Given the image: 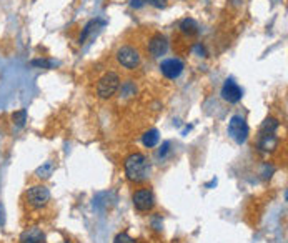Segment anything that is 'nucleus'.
Returning a JSON list of instances; mask_svg holds the SVG:
<instances>
[{
    "label": "nucleus",
    "instance_id": "1",
    "mask_svg": "<svg viewBox=\"0 0 288 243\" xmlns=\"http://www.w3.org/2000/svg\"><path fill=\"white\" fill-rule=\"evenodd\" d=\"M125 175L130 182H143L148 175V162L143 153H132L125 160Z\"/></svg>",
    "mask_w": 288,
    "mask_h": 243
},
{
    "label": "nucleus",
    "instance_id": "2",
    "mask_svg": "<svg viewBox=\"0 0 288 243\" xmlns=\"http://www.w3.org/2000/svg\"><path fill=\"white\" fill-rule=\"evenodd\" d=\"M228 135L234 138L238 145L247 142V138L250 135V128H248V125H247V122H245L243 117H240V115L232 117L230 123H228Z\"/></svg>",
    "mask_w": 288,
    "mask_h": 243
},
{
    "label": "nucleus",
    "instance_id": "3",
    "mask_svg": "<svg viewBox=\"0 0 288 243\" xmlns=\"http://www.w3.org/2000/svg\"><path fill=\"white\" fill-rule=\"evenodd\" d=\"M118 87H120V78H118V75L113 72H108L99 80L97 94H99L100 98H110L112 95H115Z\"/></svg>",
    "mask_w": 288,
    "mask_h": 243
},
{
    "label": "nucleus",
    "instance_id": "4",
    "mask_svg": "<svg viewBox=\"0 0 288 243\" xmlns=\"http://www.w3.org/2000/svg\"><path fill=\"white\" fill-rule=\"evenodd\" d=\"M50 200V192L47 187L44 185H35L32 188H28L27 192V202L33 208H42L49 203Z\"/></svg>",
    "mask_w": 288,
    "mask_h": 243
},
{
    "label": "nucleus",
    "instance_id": "5",
    "mask_svg": "<svg viewBox=\"0 0 288 243\" xmlns=\"http://www.w3.org/2000/svg\"><path fill=\"white\" fill-rule=\"evenodd\" d=\"M117 60L122 67H125V69H129V70H133L140 64V55H138V52L135 49L125 45V47H120L117 50Z\"/></svg>",
    "mask_w": 288,
    "mask_h": 243
},
{
    "label": "nucleus",
    "instance_id": "6",
    "mask_svg": "<svg viewBox=\"0 0 288 243\" xmlns=\"http://www.w3.org/2000/svg\"><path fill=\"white\" fill-rule=\"evenodd\" d=\"M133 207L137 208L138 212H148L154 208L155 205V198L154 194H152L148 188H142V190H137L133 194Z\"/></svg>",
    "mask_w": 288,
    "mask_h": 243
},
{
    "label": "nucleus",
    "instance_id": "7",
    "mask_svg": "<svg viewBox=\"0 0 288 243\" xmlns=\"http://www.w3.org/2000/svg\"><path fill=\"white\" fill-rule=\"evenodd\" d=\"M160 70L167 78H177L180 77V73L183 72V64L179 60V58H167L160 64Z\"/></svg>",
    "mask_w": 288,
    "mask_h": 243
},
{
    "label": "nucleus",
    "instance_id": "8",
    "mask_svg": "<svg viewBox=\"0 0 288 243\" xmlns=\"http://www.w3.org/2000/svg\"><path fill=\"white\" fill-rule=\"evenodd\" d=\"M222 98L227 100L228 103H236L240 102L241 98V89L236 83L232 80V78H228V80L223 83L222 87Z\"/></svg>",
    "mask_w": 288,
    "mask_h": 243
},
{
    "label": "nucleus",
    "instance_id": "9",
    "mask_svg": "<svg viewBox=\"0 0 288 243\" xmlns=\"http://www.w3.org/2000/svg\"><path fill=\"white\" fill-rule=\"evenodd\" d=\"M167 49H168V42L162 33H157V35H154L152 37V40H150V44H148V50H150V53L154 57L165 55Z\"/></svg>",
    "mask_w": 288,
    "mask_h": 243
},
{
    "label": "nucleus",
    "instance_id": "10",
    "mask_svg": "<svg viewBox=\"0 0 288 243\" xmlns=\"http://www.w3.org/2000/svg\"><path fill=\"white\" fill-rule=\"evenodd\" d=\"M22 243H45V235L39 227H30L20 235Z\"/></svg>",
    "mask_w": 288,
    "mask_h": 243
},
{
    "label": "nucleus",
    "instance_id": "11",
    "mask_svg": "<svg viewBox=\"0 0 288 243\" xmlns=\"http://www.w3.org/2000/svg\"><path fill=\"white\" fill-rule=\"evenodd\" d=\"M278 146V137L275 133H262L258 135V148L263 152H273Z\"/></svg>",
    "mask_w": 288,
    "mask_h": 243
},
{
    "label": "nucleus",
    "instance_id": "12",
    "mask_svg": "<svg viewBox=\"0 0 288 243\" xmlns=\"http://www.w3.org/2000/svg\"><path fill=\"white\" fill-rule=\"evenodd\" d=\"M158 130H148V132L143 135L142 138V142H143V145L147 146V148H154V146L158 144Z\"/></svg>",
    "mask_w": 288,
    "mask_h": 243
},
{
    "label": "nucleus",
    "instance_id": "13",
    "mask_svg": "<svg viewBox=\"0 0 288 243\" xmlns=\"http://www.w3.org/2000/svg\"><path fill=\"white\" fill-rule=\"evenodd\" d=\"M180 28H182V32L187 33V35H195V33H198V25L193 19H183L180 24Z\"/></svg>",
    "mask_w": 288,
    "mask_h": 243
},
{
    "label": "nucleus",
    "instance_id": "14",
    "mask_svg": "<svg viewBox=\"0 0 288 243\" xmlns=\"http://www.w3.org/2000/svg\"><path fill=\"white\" fill-rule=\"evenodd\" d=\"M280 127V123H278V120L277 119H266L263 123H262V127H260V135L262 133H275L277 132V128Z\"/></svg>",
    "mask_w": 288,
    "mask_h": 243
},
{
    "label": "nucleus",
    "instance_id": "15",
    "mask_svg": "<svg viewBox=\"0 0 288 243\" xmlns=\"http://www.w3.org/2000/svg\"><path fill=\"white\" fill-rule=\"evenodd\" d=\"M53 170H55V163L49 160V162H45L42 167H39V169H37L35 175L39 178H49L50 175L53 173Z\"/></svg>",
    "mask_w": 288,
    "mask_h": 243
},
{
    "label": "nucleus",
    "instance_id": "16",
    "mask_svg": "<svg viewBox=\"0 0 288 243\" xmlns=\"http://www.w3.org/2000/svg\"><path fill=\"white\" fill-rule=\"evenodd\" d=\"M12 120H14V123L17 125V127H24L25 120H27V112H25L24 108L19 112H15V114L12 115Z\"/></svg>",
    "mask_w": 288,
    "mask_h": 243
},
{
    "label": "nucleus",
    "instance_id": "17",
    "mask_svg": "<svg viewBox=\"0 0 288 243\" xmlns=\"http://www.w3.org/2000/svg\"><path fill=\"white\" fill-rule=\"evenodd\" d=\"M113 243H137V242H135L129 233H118V235L115 237V240H113Z\"/></svg>",
    "mask_w": 288,
    "mask_h": 243
},
{
    "label": "nucleus",
    "instance_id": "18",
    "mask_svg": "<svg viewBox=\"0 0 288 243\" xmlns=\"http://www.w3.org/2000/svg\"><path fill=\"white\" fill-rule=\"evenodd\" d=\"M94 27H97V22H95V20H92V22H88V24L85 25V28H83V33H82V35H80V44H82V42L87 39L88 33H90L92 30H94Z\"/></svg>",
    "mask_w": 288,
    "mask_h": 243
},
{
    "label": "nucleus",
    "instance_id": "19",
    "mask_svg": "<svg viewBox=\"0 0 288 243\" xmlns=\"http://www.w3.org/2000/svg\"><path fill=\"white\" fill-rule=\"evenodd\" d=\"M30 65L32 67H40V69H50V67H52V62H49V60H32Z\"/></svg>",
    "mask_w": 288,
    "mask_h": 243
},
{
    "label": "nucleus",
    "instance_id": "20",
    "mask_svg": "<svg viewBox=\"0 0 288 243\" xmlns=\"http://www.w3.org/2000/svg\"><path fill=\"white\" fill-rule=\"evenodd\" d=\"M147 2H150L152 5L157 7V8H163L165 7V0H147Z\"/></svg>",
    "mask_w": 288,
    "mask_h": 243
},
{
    "label": "nucleus",
    "instance_id": "21",
    "mask_svg": "<svg viewBox=\"0 0 288 243\" xmlns=\"http://www.w3.org/2000/svg\"><path fill=\"white\" fill-rule=\"evenodd\" d=\"M168 146H170V144L165 142V144L162 145V148H160V152H158V157H165V153L168 152Z\"/></svg>",
    "mask_w": 288,
    "mask_h": 243
},
{
    "label": "nucleus",
    "instance_id": "22",
    "mask_svg": "<svg viewBox=\"0 0 288 243\" xmlns=\"http://www.w3.org/2000/svg\"><path fill=\"white\" fill-rule=\"evenodd\" d=\"M142 2L143 0H132V5L133 7H142Z\"/></svg>",
    "mask_w": 288,
    "mask_h": 243
},
{
    "label": "nucleus",
    "instance_id": "23",
    "mask_svg": "<svg viewBox=\"0 0 288 243\" xmlns=\"http://www.w3.org/2000/svg\"><path fill=\"white\" fill-rule=\"evenodd\" d=\"M67 243H69V242H67Z\"/></svg>",
    "mask_w": 288,
    "mask_h": 243
}]
</instances>
